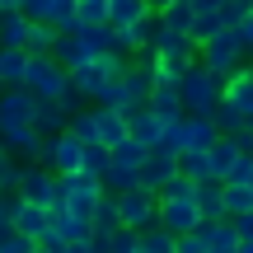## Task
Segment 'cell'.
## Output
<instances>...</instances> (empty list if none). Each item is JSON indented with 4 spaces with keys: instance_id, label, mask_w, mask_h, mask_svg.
I'll list each match as a JSON object with an SVG mask.
<instances>
[{
    "instance_id": "34",
    "label": "cell",
    "mask_w": 253,
    "mask_h": 253,
    "mask_svg": "<svg viewBox=\"0 0 253 253\" xmlns=\"http://www.w3.org/2000/svg\"><path fill=\"white\" fill-rule=\"evenodd\" d=\"M178 173H188V178H211L207 173V150H183L178 155Z\"/></svg>"
},
{
    "instance_id": "44",
    "label": "cell",
    "mask_w": 253,
    "mask_h": 253,
    "mask_svg": "<svg viewBox=\"0 0 253 253\" xmlns=\"http://www.w3.org/2000/svg\"><path fill=\"white\" fill-rule=\"evenodd\" d=\"M164 5H169V0H145V9H155V14H160Z\"/></svg>"
},
{
    "instance_id": "42",
    "label": "cell",
    "mask_w": 253,
    "mask_h": 253,
    "mask_svg": "<svg viewBox=\"0 0 253 253\" xmlns=\"http://www.w3.org/2000/svg\"><path fill=\"white\" fill-rule=\"evenodd\" d=\"M188 5H192V14H202V9H216L220 0H188Z\"/></svg>"
},
{
    "instance_id": "8",
    "label": "cell",
    "mask_w": 253,
    "mask_h": 253,
    "mask_svg": "<svg viewBox=\"0 0 253 253\" xmlns=\"http://www.w3.org/2000/svg\"><path fill=\"white\" fill-rule=\"evenodd\" d=\"M178 173V155L164 150V145H150L145 150V160L136 164V178H141V188H160L164 178H173Z\"/></svg>"
},
{
    "instance_id": "26",
    "label": "cell",
    "mask_w": 253,
    "mask_h": 253,
    "mask_svg": "<svg viewBox=\"0 0 253 253\" xmlns=\"http://www.w3.org/2000/svg\"><path fill=\"white\" fill-rule=\"evenodd\" d=\"M89 225H94V230H118V202H113V192H103V197L94 202Z\"/></svg>"
},
{
    "instance_id": "5",
    "label": "cell",
    "mask_w": 253,
    "mask_h": 253,
    "mask_svg": "<svg viewBox=\"0 0 253 253\" xmlns=\"http://www.w3.org/2000/svg\"><path fill=\"white\" fill-rule=\"evenodd\" d=\"M155 225H164L169 235H188V230L202 225V211L192 197H160V207H155Z\"/></svg>"
},
{
    "instance_id": "47",
    "label": "cell",
    "mask_w": 253,
    "mask_h": 253,
    "mask_svg": "<svg viewBox=\"0 0 253 253\" xmlns=\"http://www.w3.org/2000/svg\"><path fill=\"white\" fill-rule=\"evenodd\" d=\"M244 75H249V80H253V66H249V71H244Z\"/></svg>"
},
{
    "instance_id": "39",
    "label": "cell",
    "mask_w": 253,
    "mask_h": 253,
    "mask_svg": "<svg viewBox=\"0 0 253 253\" xmlns=\"http://www.w3.org/2000/svg\"><path fill=\"white\" fill-rule=\"evenodd\" d=\"M14 178H19V160L14 155H0V192L14 188Z\"/></svg>"
},
{
    "instance_id": "21",
    "label": "cell",
    "mask_w": 253,
    "mask_h": 253,
    "mask_svg": "<svg viewBox=\"0 0 253 253\" xmlns=\"http://www.w3.org/2000/svg\"><path fill=\"white\" fill-rule=\"evenodd\" d=\"M56 33H61L56 24H42V19H33V24H28V33H24V52H52Z\"/></svg>"
},
{
    "instance_id": "37",
    "label": "cell",
    "mask_w": 253,
    "mask_h": 253,
    "mask_svg": "<svg viewBox=\"0 0 253 253\" xmlns=\"http://www.w3.org/2000/svg\"><path fill=\"white\" fill-rule=\"evenodd\" d=\"M136 239H141V230H126V225H118L108 235V253H131L136 249Z\"/></svg>"
},
{
    "instance_id": "9",
    "label": "cell",
    "mask_w": 253,
    "mask_h": 253,
    "mask_svg": "<svg viewBox=\"0 0 253 253\" xmlns=\"http://www.w3.org/2000/svg\"><path fill=\"white\" fill-rule=\"evenodd\" d=\"M0 145H5V155H14V160L24 164V160H38L42 136H38L33 122H19V126H0Z\"/></svg>"
},
{
    "instance_id": "45",
    "label": "cell",
    "mask_w": 253,
    "mask_h": 253,
    "mask_svg": "<svg viewBox=\"0 0 253 253\" xmlns=\"http://www.w3.org/2000/svg\"><path fill=\"white\" fill-rule=\"evenodd\" d=\"M235 253H253V239H239V249Z\"/></svg>"
},
{
    "instance_id": "27",
    "label": "cell",
    "mask_w": 253,
    "mask_h": 253,
    "mask_svg": "<svg viewBox=\"0 0 253 253\" xmlns=\"http://www.w3.org/2000/svg\"><path fill=\"white\" fill-rule=\"evenodd\" d=\"M66 126L75 131V141H80V145H94V141H99V126H94V113L89 108H75Z\"/></svg>"
},
{
    "instance_id": "19",
    "label": "cell",
    "mask_w": 253,
    "mask_h": 253,
    "mask_svg": "<svg viewBox=\"0 0 253 253\" xmlns=\"http://www.w3.org/2000/svg\"><path fill=\"white\" fill-rule=\"evenodd\" d=\"M145 150H150V145H141V141H131V136H122V141H113V145H108V164L136 169V164L145 160Z\"/></svg>"
},
{
    "instance_id": "30",
    "label": "cell",
    "mask_w": 253,
    "mask_h": 253,
    "mask_svg": "<svg viewBox=\"0 0 253 253\" xmlns=\"http://www.w3.org/2000/svg\"><path fill=\"white\" fill-rule=\"evenodd\" d=\"M216 28H225V24H220V14H216V9H202V14H192L188 38H192V42H207V38L216 33Z\"/></svg>"
},
{
    "instance_id": "16",
    "label": "cell",
    "mask_w": 253,
    "mask_h": 253,
    "mask_svg": "<svg viewBox=\"0 0 253 253\" xmlns=\"http://www.w3.org/2000/svg\"><path fill=\"white\" fill-rule=\"evenodd\" d=\"M94 126H99V141L103 145H113V141H122L126 136V113L122 108H103V103H94Z\"/></svg>"
},
{
    "instance_id": "18",
    "label": "cell",
    "mask_w": 253,
    "mask_h": 253,
    "mask_svg": "<svg viewBox=\"0 0 253 253\" xmlns=\"http://www.w3.org/2000/svg\"><path fill=\"white\" fill-rule=\"evenodd\" d=\"M24 66H28V52H24V47H0V89L24 84Z\"/></svg>"
},
{
    "instance_id": "22",
    "label": "cell",
    "mask_w": 253,
    "mask_h": 253,
    "mask_svg": "<svg viewBox=\"0 0 253 253\" xmlns=\"http://www.w3.org/2000/svg\"><path fill=\"white\" fill-rule=\"evenodd\" d=\"M131 253H173V235L164 225H150V230H141V239H136Z\"/></svg>"
},
{
    "instance_id": "4",
    "label": "cell",
    "mask_w": 253,
    "mask_h": 253,
    "mask_svg": "<svg viewBox=\"0 0 253 253\" xmlns=\"http://www.w3.org/2000/svg\"><path fill=\"white\" fill-rule=\"evenodd\" d=\"M118 225H126V230H150L155 225V207H160V197H155V188H126V192H118Z\"/></svg>"
},
{
    "instance_id": "15",
    "label": "cell",
    "mask_w": 253,
    "mask_h": 253,
    "mask_svg": "<svg viewBox=\"0 0 253 253\" xmlns=\"http://www.w3.org/2000/svg\"><path fill=\"white\" fill-rule=\"evenodd\" d=\"M28 122L38 126V136H56V131H66L71 113H66L56 99H38V103H33V118H28Z\"/></svg>"
},
{
    "instance_id": "40",
    "label": "cell",
    "mask_w": 253,
    "mask_h": 253,
    "mask_svg": "<svg viewBox=\"0 0 253 253\" xmlns=\"http://www.w3.org/2000/svg\"><path fill=\"white\" fill-rule=\"evenodd\" d=\"M235 33H239V42H244V52H253V9L235 24Z\"/></svg>"
},
{
    "instance_id": "35",
    "label": "cell",
    "mask_w": 253,
    "mask_h": 253,
    "mask_svg": "<svg viewBox=\"0 0 253 253\" xmlns=\"http://www.w3.org/2000/svg\"><path fill=\"white\" fill-rule=\"evenodd\" d=\"M225 183H249V188H253V155L249 150L235 155V164L225 169Z\"/></svg>"
},
{
    "instance_id": "29",
    "label": "cell",
    "mask_w": 253,
    "mask_h": 253,
    "mask_svg": "<svg viewBox=\"0 0 253 253\" xmlns=\"http://www.w3.org/2000/svg\"><path fill=\"white\" fill-rule=\"evenodd\" d=\"M80 173H94V178H103V173H108V145H103V141L84 145V160H80Z\"/></svg>"
},
{
    "instance_id": "17",
    "label": "cell",
    "mask_w": 253,
    "mask_h": 253,
    "mask_svg": "<svg viewBox=\"0 0 253 253\" xmlns=\"http://www.w3.org/2000/svg\"><path fill=\"white\" fill-rule=\"evenodd\" d=\"M235 155H239V145L230 141V136H216V141L207 145V173L211 178H225V169L235 164Z\"/></svg>"
},
{
    "instance_id": "7",
    "label": "cell",
    "mask_w": 253,
    "mask_h": 253,
    "mask_svg": "<svg viewBox=\"0 0 253 253\" xmlns=\"http://www.w3.org/2000/svg\"><path fill=\"white\" fill-rule=\"evenodd\" d=\"M122 113H126V136H131V141H141V145H155V141H160V131H164V118H160V113H155L145 99L126 103Z\"/></svg>"
},
{
    "instance_id": "48",
    "label": "cell",
    "mask_w": 253,
    "mask_h": 253,
    "mask_svg": "<svg viewBox=\"0 0 253 253\" xmlns=\"http://www.w3.org/2000/svg\"><path fill=\"white\" fill-rule=\"evenodd\" d=\"M28 253H42V249H38V244H33V249H28Z\"/></svg>"
},
{
    "instance_id": "49",
    "label": "cell",
    "mask_w": 253,
    "mask_h": 253,
    "mask_svg": "<svg viewBox=\"0 0 253 253\" xmlns=\"http://www.w3.org/2000/svg\"><path fill=\"white\" fill-rule=\"evenodd\" d=\"M0 155H5V145H0Z\"/></svg>"
},
{
    "instance_id": "32",
    "label": "cell",
    "mask_w": 253,
    "mask_h": 253,
    "mask_svg": "<svg viewBox=\"0 0 253 253\" xmlns=\"http://www.w3.org/2000/svg\"><path fill=\"white\" fill-rule=\"evenodd\" d=\"M75 24H108V0H75Z\"/></svg>"
},
{
    "instance_id": "23",
    "label": "cell",
    "mask_w": 253,
    "mask_h": 253,
    "mask_svg": "<svg viewBox=\"0 0 253 253\" xmlns=\"http://www.w3.org/2000/svg\"><path fill=\"white\" fill-rule=\"evenodd\" d=\"M197 61V56H183V52H155V75L160 80H178L188 66Z\"/></svg>"
},
{
    "instance_id": "11",
    "label": "cell",
    "mask_w": 253,
    "mask_h": 253,
    "mask_svg": "<svg viewBox=\"0 0 253 253\" xmlns=\"http://www.w3.org/2000/svg\"><path fill=\"white\" fill-rule=\"evenodd\" d=\"M220 99H225L230 108L244 118V126H253V80H249L244 71H235L225 84H220Z\"/></svg>"
},
{
    "instance_id": "24",
    "label": "cell",
    "mask_w": 253,
    "mask_h": 253,
    "mask_svg": "<svg viewBox=\"0 0 253 253\" xmlns=\"http://www.w3.org/2000/svg\"><path fill=\"white\" fill-rule=\"evenodd\" d=\"M141 14H150L145 0H108V24L113 28H126L131 19H141Z\"/></svg>"
},
{
    "instance_id": "13",
    "label": "cell",
    "mask_w": 253,
    "mask_h": 253,
    "mask_svg": "<svg viewBox=\"0 0 253 253\" xmlns=\"http://www.w3.org/2000/svg\"><path fill=\"white\" fill-rule=\"evenodd\" d=\"M9 225L38 244V239L47 235V207H38V202H24V197H19V207H14V216H9Z\"/></svg>"
},
{
    "instance_id": "43",
    "label": "cell",
    "mask_w": 253,
    "mask_h": 253,
    "mask_svg": "<svg viewBox=\"0 0 253 253\" xmlns=\"http://www.w3.org/2000/svg\"><path fill=\"white\" fill-rule=\"evenodd\" d=\"M66 253H89V239H71V244H66Z\"/></svg>"
},
{
    "instance_id": "33",
    "label": "cell",
    "mask_w": 253,
    "mask_h": 253,
    "mask_svg": "<svg viewBox=\"0 0 253 253\" xmlns=\"http://www.w3.org/2000/svg\"><path fill=\"white\" fill-rule=\"evenodd\" d=\"M94 103H103V108H126L131 103V94H126V84H122V75L118 80H108L99 94H94Z\"/></svg>"
},
{
    "instance_id": "46",
    "label": "cell",
    "mask_w": 253,
    "mask_h": 253,
    "mask_svg": "<svg viewBox=\"0 0 253 253\" xmlns=\"http://www.w3.org/2000/svg\"><path fill=\"white\" fill-rule=\"evenodd\" d=\"M9 230H14V225H9V220H5V216H0V239H5V235H9Z\"/></svg>"
},
{
    "instance_id": "10",
    "label": "cell",
    "mask_w": 253,
    "mask_h": 253,
    "mask_svg": "<svg viewBox=\"0 0 253 253\" xmlns=\"http://www.w3.org/2000/svg\"><path fill=\"white\" fill-rule=\"evenodd\" d=\"M33 94L24 89V84H9V89H0V126H19L33 118Z\"/></svg>"
},
{
    "instance_id": "25",
    "label": "cell",
    "mask_w": 253,
    "mask_h": 253,
    "mask_svg": "<svg viewBox=\"0 0 253 253\" xmlns=\"http://www.w3.org/2000/svg\"><path fill=\"white\" fill-rule=\"evenodd\" d=\"M244 211H253V188L249 183H225V216H244Z\"/></svg>"
},
{
    "instance_id": "14",
    "label": "cell",
    "mask_w": 253,
    "mask_h": 253,
    "mask_svg": "<svg viewBox=\"0 0 253 253\" xmlns=\"http://www.w3.org/2000/svg\"><path fill=\"white\" fill-rule=\"evenodd\" d=\"M145 103H150L155 113H160L164 122L183 118V99H178V80H155V89L145 94Z\"/></svg>"
},
{
    "instance_id": "1",
    "label": "cell",
    "mask_w": 253,
    "mask_h": 253,
    "mask_svg": "<svg viewBox=\"0 0 253 253\" xmlns=\"http://www.w3.org/2000/svg\"><path fill=\"white\" fill-rule=\"evenodd\" d=\"M244 42H239L235 28H216L207 42H197V66H207L216 80H230L235 71H244Z\"/></svg>"
},
{
    "instance_id": "41",
    "label": "cell",
    "mask_w": 253,
    "mask_h": 253,
    "mask_svg": "<svg viewBox=\"0 0 253 253\" xmlns=\"http://www.w3.org/2000/svg\"><path fill=\"white\" fill-rule=\"evenodd\" d=\"M230 225H235L239 239H253V211H244V216H230Z\"/></svg>"
},
{
    "instance_id": "36",
    "label": "cell",
    "mask_w": 253,
    "mask_h": 253,
    "mask_svg": "<svg viewBox=\"0 0 253 253\" xmlns=\"http://www.w3.org/2000/svg\"><path fill=\"white\" fill-rule=\"evenodd\" d=\"M249 9H253V0H220V5H216V14H220V24H225V28H235L239 19L249 14Z\"/></svg>"
},
{
    "instance_id": "28",
    "label": "cell",
    "mask_w": 253,
    "mask_h": 253,
    "mask_svg": "<svg viewBox=\"0 0 253 253\" xmlns=\"http://www.w3.org/2000/svg\"><path fill=\"white\" fill-rule=\"evenodd\" d=\"M99 183H103V192H113V197H118V192L136 188L141 178H136V169H122V164H108V173H103Z\"/></svg>"
},
{
    "instance_id": "12",
    "label": "cell",
    "mask_w": 253,
    "mask_h": 253,
    "mask_svg": "<svg viewBox=\"0 0 253 253\" xmlns=\"http://www.w3.org/2000/svg\"><path fill=\"white\" fill-rule=\"evenodd\" d=\"M192 202H197L202 220H220V216H225V183H220V178H197Z\"/></svg>"
},
{
    "instance_id": "38",
    "label": "cell",
    "mask_w": 253,
    "mask_h": 253,
    "mask_svg": "<svg viewBox=\"0 0 253 253\" xmlns=\"http://www.w3.org/2000/svg\"><path fill=\"white\" fill-rule=\"evenodd\" d=\"M173 253H207V239H202V230H188V235H173Z\"/></svg>"
},
{
    "instance_id": "6",
    "label": "cell",
    "mask_w": 253,
    "mask_h": 253,
    "mask_svg": "<svg viewBox=\"0 0 253 253\" xmlns=\"http://www.w3.org/2000/svg\"><path fill=\"white\" fill-rule=\"evenodd\" d=\"M14 192H19L24 202L47 207V202H52V169H47V164L24 160V164H19V178H14Z\"/></svg>"
},
{
    "instance_id": "20",
    "label": "cell",
    "mask_w": 253,
    "mask_h": 253,
    "mask_svg": "<svg viewBox=\"0 0 253 253\" xmlns=\"http://www.w3.org/2000/svg\"><path fill=\"white\" fill-rule=\"evenodd\" d=\"M160 28H169V33H188V24H192V5L188 0H169V5L160 9Z\"/></svg>"
},
{
    "instance_id": "3",
    "label": "cell",
    "mask_w": 253,
    "mask_h": 253,
    "mask_svg": "<svg viewBox=\"0 0 253 253\" xmlns=\"http://www.w3.org/2000/svg\"><path fill=\"white\" fill-rule=\"evenodd\" d=\"M220 84H225V80H216L207 66H197V61H192L188 71L178 75V99H183V113H211V108L220 103Z\"/></svg>"
},
{
    "instance_id": "2",
    "label": "cell",
    "mask_w": 253,
    "mask_h": 253,
    "mask_svg": "<svg viewBox=\"0 0 253 253\" xmlns=\"http://www.w3.org/2000/svg\"><path fill=\"white\" fill-rule=\"evenodd\" d=\"M66 84H71V71L56 61L52 52H28V66H24V89L33 99H61Z\"/></svg>"
},
{
    "instance_id": "31",
    "label": "cell",
    "mask_w": 253,
    "mask_h": 253,
    "mask_svg": "<svg viewBox=\"0 0 253 253\" xmlns=\"http://www.w3.org/2000/svg\"><path fill=\"white\" fill-rule=\"evenodd\" d=\"M207 118H211V122H216V131H220V136H235V131H239V126H244V118H239V113H235V108H230V103H225V99H220V103H216V108H211V113H207Z\"/></svg>"
}]
</instances>
